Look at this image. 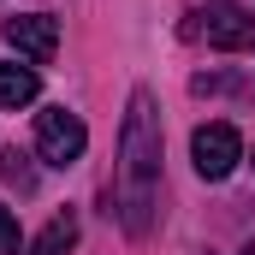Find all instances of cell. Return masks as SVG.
Listing matches in <instances>:
<instances>
[{"mask_svg":"<svg viewBox=\"0 0 255 255\" xmlns=\"http://www.w3.org/2000/svg\"><path fill=\"white\" fill-rule=\"evenodd\" d=\"M77 250V214L65 208V214H54L42 232H36V244H30V255H71Z\"/></svg>","mask_w":255,"mask_h":255,"instance_id":"52a82bcc","label":"cell"},{"mask_svg":"<svg viewBox=\"0 0 255 255\" xmlns=\"http://www.w3.org/2000/svg\"><path fill=\"white\" fill-rule=\"evenodd\" d=\"M244 255H255V244H244Z\"/></svg>","mask_w":255,"mask_h":255,"instance_id":"30bf717a","label":"cell"},{"mask_svg":"<svg viewBox=\"0 0 255 255\" xmlns=\"http://www.w3.org/2000/svg\"><path fill=\"white\" fill-rule=\"evenodd\" d=\"M6 42L18 48L24 65H48L54 48H60V24L48 12H24V18H6Z\"/></svg>","mask_w":255,"mask_h":255,"instance_id":"5b68a950","label":"cell"},{"mask_svg":"<svg viewBox=\"0 0 255 255\" xmlns=\"http://www.w3.org/2000/svg\"><path fill=\"white\" fill-rule=\"evenodd\" d=\"M196 18H202L208 48H226V54H244V48H255V18L238 6V0H208Z\"/></svg>","mask_w":255,"mask_h":255,"instance_id":"277c9868","label":"cell"},{"mask_svg":"<svg viewBox=\"0 0 255 255\" xmlns=\"http://www.w3.org/2000/svg\"><path fill=\"white\" fill-rule=\"evenodd\" d=\"M83 148H89V130H83V119H77L71 107L36 113V154H42L48 166H77Z\"/></svg>","mask_w":255,"mask_h":255,"instance_id":"7a4b0ae2","label":"cell"},{"mask_svg":"<svg viewBox=\"0 0 255 255\" xmlns=\"http://www.w3.org/2000/svg\"><path fill=\"white\" fill-rule=\"evenodd\" d=\"M190 160H196V172H202L208 184H220V178H232V172H238V160H244V136L226 125V119L196 125V136H190Z\"/></svg>","mask_w":255,"mask_h":255,"instance_id":"3957f363","label":"cell"},{"mask_svg":"<svg viewBox=\"0 0 255 255\" xmlns=\"http://www.w3.org/2000/svg\"><path fill=\"white\" fill-rule=\"evenodd\" d=\"M36 95H42V77H36V65H24V60L0 65V107H30Z\"/></svg>","mask_w":255,"mask_h":255,"instance_id":"8992f818","label":"cell"},{"mask_svg":"<svg viewBox=\"0 0 255 255\" xmlns=\"http://www.w3.org/2000/svg\"><path fill=\"white\" fill-rule=\"evenodd\" d=\"M0 255H18V214L0 202Z\"/></svg>","mask_w":255,"mask_h":255,"instance_id":"9c48e42d","label":"cell"},{"mask_svg":"<svg viewBox=\"0 0 255 255\" xmlns=\"http://www.w3.org/2000/svg\"><path fill=\"white\" fill-rule=\"evenodd\" d=\"M0 178H6L18 196H36V166H30L24 148H6V154H0Z\"/></svg>","mask_w":255,"mask_h":255,"instance_id":"ba28073f","label":"cell"},{"mask_svg":"<svg viewBox=\"0 0 255 255\" xmlns=\"http://www.w3.org/2000/svg\"><path fill=\"white\" fill-rule=\"evenodd\" d=\"M160 208V113L148 89H130L119 125V220L130 238H148Z\"/></svg>","mask_w":255,"mask_h":255,"instance_id":"6da1fadb","label":"cell"}]
</instances>
